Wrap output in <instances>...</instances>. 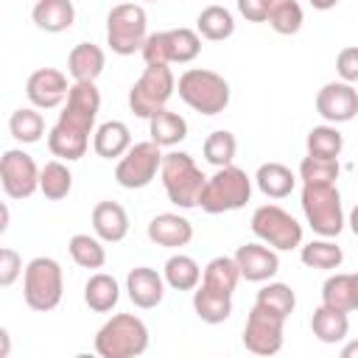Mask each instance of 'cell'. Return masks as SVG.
<instances>
[{
  "label": "cell",
  "instance_id": "6da1fadb",
  "mask_svg": "<svg viewBox=\"0 0 358 358\" xmlns=\"http://www.w3.org/2000/svg\"><path fill=\"white\" fill-rule=\"evenodd\" d=\"M101 112V92L95 81H76L59 112L56 126L48 131V151L64 162H76L90 148V134H95V117Z\"/></svg>",
  "mask_w": 358,
  "mask_h": 358
},
{
  "label": "cell",
  "instance_id": "7a4b0ae2",
  "mask_svg": "<svg viewBox=\"0 0 358 358\" xmlns=\"http://www.w3.org/2000/svg\"><path fill=\"white\" fill-rule=\"evenodd\" d=\"M159 179H162V187H165V196L171 204H176L179 210L199 207L207 176L201 173V168L196 165V159L187 151H168L162 157Z\"/></svg>",
  "mask_w": 358,
  "mask_h": 358
},
{
  "label": "cell",
  "instance_id": "3957f363",
  "mask_svg": "<svg viewBox=\"0 0 358 358\" xmlns=\"http://www.w3.org/2000/svg\"><path fill=\"white\" fill-rule=\"evenodd\" d=\"M179 98L199 115H221L229 106V81L215 70L187 67L176 81Z\"/></svg>",
  "mask_w": 358,
  "mask_h": 358
},
{
  "label": "cell",
  "instance_id": "277c9868",
  "mask_svg": "<svg viewBox=\"0 0 358 358\" xmlns=\"http://www.w3.org/2000/svg\"><path fill=\"white\" fill-rule=\"evenodd\" d=\"M148 350V327L134 313H115L95 333V352L101 358H137Z\"/></svg>",
  "mask_w": 358,
  "mask_h": 358
},
{
  "label": "cell",
  "instance_id": "5b68a950",
  "mask_svg": "<svg viewBox=\"0 0 358 358\" xmlns=\"http://www.w3.org/2000/svg\"><path fill=\"white\" fill-rule=\"evenodd\" d=\"M249 199H252V179L246 176V171L238 165H224L215 168L213 176H207L199 207L210 215H218L246 207Z\"/></svg>",
  "mask_w": 358,
  "mask_h": 358
},
{
  "label": "cell",
  "instance_id": "8992f818",
  "mask_svg": "<svg viewBox=\"0 0 358 358\" xmlns=\"http://www.w3.org/2000/svg\"><path fill=\"white\" fill-rule=\"evenodd\" d=\"M64 296V271L53 257H34L22 271V299L31 310L48 313Z\"/></svg>",
  "mask_w": 358,
  "mask_h": 358
},
{
  "label": "cell",
  "instance_id": "52a82bcc",
  "mask_svg": "<svg viewBox=\"0 0 358 358\" xmlns=\"http://www.w3.org/2000/svg\"><path fill=\"white\" fill-rule=\"evenodd\" d=\"M148 39V14L140 3H117L106 14V45L117 56H134Z\"/></svg>",
  "mask_w": 358,
  "mask_h": 358
},
{
  "label": "cell",
  "instance_id": "ba28073f",
  "mask_svg": "<svg viewBox=\"0 0 358 358\" xmlns=\"http://www.w3.org/2000/svg\"><path fill=\"white\" fill-rule=\"evenodd\" d=\"M299 204L308 227L319 238H336L344 229V207L336 185H302Z\"/></svg>",
  "mask_w": 358,
  "mask_h": 358
},
{
  "label": "cell",
  "instance_id": "9c48e42d",
  "mask_svg": "<svg viewBox=\"0 0 358 358\" xmlns=\"http://www.w3.org/2000/svg\"><path fill=\"white\" fill-rule=\"evenodd\" d=\"M173 92H176V76L171 64H145L143 76L129 90V109L137 117L148 120L154 112L168 106Z\"/></svg>",
  "mask_w": 358,
  "mask_h": 358
},
{
  "label": "cell",
  "instance_id": "30bf717a",
  "mask_svg": "<svg viewBox=\"0 0 358 358\" xmlns=\"http://www.w3.org/2000/svg\"><path fill=\"white\" fill-rule=\"evenodd\" d=\"M201 53V34L193 28H171L148 34L140 56L145 64H187Z\"/></svg>",
  "mask_w": 358,
  "mask_h": 358
},
{
  "label": "cell",
  "instance_id": "8fae6325",
  "mask_svg": "<svg viewBox=\"0 0 358 358\" xmlns=\"http://www.w3.org/2000/svg\"><path fill=\"white\" fill-rule=\"evenodd\" d=\"M252 232L257 241L268 243L277 252L302 246V224L280 204H260L252 213Z\"/></svg>",
  "mask_w": 358,
  "mask_h": 358
},
{
  "label": "cell",
  "instance_id": "7c38bea8",
  "mask_svg": "<svg viewBox=\"0 0 358 358\" xmlns=\"http://www.w3.org/2000/svg\"><path fill=\"white\" fill-rule=\"evenodd\" d=\"M162 145H157L154 140H143V143H134L115 165V182L126 190H143L148 187L159 168H162Z\"/></svg>",
  "mask_w": 358,
  "mask_h": 358
},
{
  "label": "cell",
  "instance_id": "4fadbf2b",
  "mask_svg": "<svg viewBox=\"0 0 358 358\" xmlns=\"http://www.w3.org/2000/svg\"><path fill=\"white\" fill-rule=\"evenodd\" d=\"M282 327L285 316L255 302L243 324V347L255 355H274L282 350Z\"/></svg>",
  "mask_w": 358,
  "mask_h": 358
},
{
  "label": "cell",
  "instance_id": "5bb4252c",
  "mask_svg": "<svg viewBox=\"0 0 358 358\" xmlns=\"http://www.w3.org/2000/svg\"><path fill=\"white\" fill-rule=\"evenodd\" d=\"M39 173H42V168L22 148L3 151V159H0V185H3V190H6L8 199H31L39 190Z\"/></svg>",
  "mask_w": 358,
  "mask_h": 358
},
{
  "label": "cell",
  "instance_id": "9a60e30c",
  "mask_svg": "<svg viewBox=\"0 0 358 358\" xmlns=\"http://www.w3.org/2000/svg\"><path fill=\"white\" fill-rule=\"evenodd\" d=\"M316 112L327 123H350L358 115V90L350 81H327L316 92Z\"/></svg>",
  "mask_w": 358,
  "mask_h": 358
},
{
  "label": "cell",
  "instance_id": "2e32d148",
  "mask_svg": "<svg viewBox=\"0 0 358 358\" xmlns=\"http://www.w3.org/2000/svg\"><path fill=\"white\" fill-rule=\"evenodd\" d=\"M25 95H28L31 106H36V109H56L70 95L67 76L62 70H56V67H39V70H34L28 76Z\"/></svg>",
  "mask_w": 358,
  "mask_h": 358
},
{
  "label": "cell",
  "instance_id": "e0dca14e",
  "mask_svg": "<svg viewBox=\"0 0 358 358\" xmlns=\"http://www.w3.org/2000/svg\"><path fill=\"white\" fill-rule=\"evenodd\" d=\"M238 268H241V277L249 280V282H266L271 280L277 271H280V255L277 249H271L268 243H243L238 246V252L232 255Z\"/></svg>",
  "mask_w": 358,
  "mask_h": 358
},
{
  "label": "cell",
  "instance_id": "ac0fdd59",
  "mask_svg": "<svg viewBox=\"0 0 358 358\" xmlns=\"http://www.w3.org/2000/svg\"><path fill=\"white\" fill-rule=\"evenodd\" d=\"M165 285H168L165 277L151 266H137L126 277V294H129L131 305L140 310L157 308L165 299Z\"/></svg>",
  "mask_w": 358,
  "mask_h": 358
},
{
  "label": "cell",
  "instance_id": "d6986e66",
  "mask_svg": "<svg viewBox=\"0 0 358 358\" xmlns=\"http://www.w3.org/2000/svg\"><path fill=\"white\" fill-rule=\"evenodd\" d=\"M148 241L165 249H182L193 241V224L179 213H159L148 221Z\"/></svg>",
  "mask_w": 358,
  "mask_h": 358
},
{
  "label": "cell",
  "instance_id": "ffe728a7",
  "mask_svg": "<svg viewBox=\"0 0 358 358\" xmlns=\"http://www.w3.org/2000/svg\"><path fill=\"white\" fill-rule=\"evenodd\" d=\"M92 232L103 243H120L129 235V213L117 201H98L92 207Z\"/></svg>",
  "mask_w": 358,
  "mask_h": 358
},
{
  "label": "cell",
  "instance_id": "44dd1931",
  "mask_svg": "<svg viewBox=\"0 0 358 358\" xmlns=\"http://www.w3.org/2000/svg\"><path fill=\"white\" fill-rule=\"evenodd\" d=\"M193 310H196V316H199L201 322H207V324H221V322H227V319L232 316V294L199 282V285L193 288Z\"/></svg>",
  "mask_w": 358,
  "mask_h": 358
},
{
  "label": "cell",
  "instance_id": "7402d4cb",
  "mask_svg": "<svg viewBox=\"0 0 358 358\" xmlns=\"http://www.w3.org/2000/svg\"><path fill=\"white\" fill-rule=\"evenodd\" d=\"M31 20L45 34H62L76 22L73 0H36L31 8Z\"/></svg>",
  "mask_w": 358,
  "mask_h": 358
},
{
  "label": "cell",
  "instance_id": "603a6c76",
  "mask_svg": "<svg viewBox=\"0 0 358 358\" xmlns=\"http://www.w3.org/2000/svg\"><path fill=\"white\" fill-rule=\"evenodd\" d=\"M106 67V53L95 42H78L67 56V73L73 81H98Z\"/></svg>",
  "mask_w": 358,
  "mask_h": 358
},
{
  "label": "cell",
  "instance_id": "cb8c5ba5",
  "mask_svg": "<svg viewBox=\"0 0 358 358\" xmlns=\"http://www.w3.org/2000/svg\"><path fill=\"white\" fill-rule=\"evenodd\" d=\"M131 145V131L123 120H106L92 134V148L103 159H120Z\"/></svg>",
  "mask_w": 358,
  "mask_h": 358
},
{
  "label": "cell",
  "instance_id": "d4e9b609",
  "mask_svg": "<svg viewBox=\"0 0 358 358\" xmlns=\"http://www.w3.org/2000/svg\"><path fill=\"white\" fill-rule=\"evenodd\" d=\"M310 330L313 336L322 341V344H338L347 338L350 333V319H347V310H338V308H330V305H319L310 316Z\"/></svg>",
  "mask_w": 358,
  "mask_h": 358
},
{
  "label": "cell",
  "instance_id": "484cf974",
  "mask_svg": "<svg viewBox=\"0 0 358 358\" xmlns=\"http://www.w3.org/2000/svg\"><path fill=\"white\" fill-rule=\"evenodd\" d=\"M148 134H151V140L157 145L173 148L187 137V120L179 112H171L165 106V109H159V112H154L148 117Z\"/></svg>",
  "mask_w": 358,
  "mask_h": 358
},
{
  "label": "cell",
  "instance_id": "4316f807",
  "mask_svg": "<svg viewBox=\"0 0 358 358\" xmlns=\"http://www.w3.org/2000/svg\"><path fill=\"white\" fill-rule=\"evenodd\" d=\"M255 182H257L260 193L268 196V199H285L296 187L294 171L288 165H282V162H263L257 168V173H255Z\"/></svg>",
  "mask_w": 358,
  "mask_h": 358
},
{
  "label": "cell",
  "instance_id": "83f0119b",
  "mask_svg": "<svg viewBox=\"0 0 358 358\" xmlns=\"http://www.w3.org/2000/svg\"><path fill=\"white\" fill-rule=\"evenodd\" d=\"M120 299V285L112 274L106 271H95L87 282H84V302L90 310L95 313H109Z\"/></svg>",
  "mask_w": 358,
  "mask_h": 358
},
{
  "label": "cell",
  "instance_id": "f1b7e54d",
  "mask_svg": "<svg viewBox=\"0 0 358 358\" xmlns=\"http://www.w3.org/2000/svg\"><path fill=\"white\" fill-rule=\"evenodd\" d=\"M299 260L308 268H319V271H333L344 263V252L333 238H319L310 243L299 246Z\"/></svg>",
  "mask_w": 358,
  "mask_h": 358
},
{
  "label": "cell",
  "instance_id": "f546056e",
  "mask_svg": "<svg viewBox=\"0 0 358 358\" xmlns=\"http://www.w3.org/2000/svg\"><path fill=\"white\" fill-rule=\"evenodd\" d=\"M162 277L165 282L173 288V291H193L199 282H201V266L190 257V255H171L165 260V268H162Z\"/></svg>",
  "mask_w": 358,
  "mask_h": 358
},
{
  "label": "cell",
  "instance_id": "4dcf8cb0",
  "mask_svg": "<svg viewBox=\"0 0 358 358\" xmlns=\"http://www.w3.org/2000/svg\"><path fill=\"white\" fill-rule=\"evenodd\" d=\"M196 31L201 34V39H210V42L229 39L235 34V17L224 6H207L196 17Z\"/></svg>",
  "mask_w": 358,
  "mask_h": 358
},
{
  "label": "cell",
  "instance_id": "1f68e13d",
  "mask_svg": "<svg viewBox=\"0 0 358 358\" xmlns=\"http://www.w3.org/2000/svg\"><path fill=\"white\" fill-rule=\"evenodd\" d=\"M73 190V173L67 168L64 159H50L42 165V173H39V193L50 201H62L67 199Z\"/></svg>",
  "mask_w": 358,
  "mask_h": 358
},
{
  "label": "cell",
  "instance_id": "d6a6232c",
  "mask_svg": "<svg viewBox=\"0 0 358 358\" xmlns=\"http://www.w3.org/2000/svg\"><path fill=\"white\" fill-rule=\"evenodd\" d=\"M8 131L17 143L22 145H31V143H39L42 134H45V117L36 106H22L17 112H11L8 117Z\"/></svg>",
  "mask_w": 358,
  "mask_h": 358
},
{
  "label": "cell",
  "instance_id": "836d02e7",
  "mask_svg": "<svg viewBox=\"0 0 358 358\" xmlns=\"http://www.w3.org/2000/svg\"><path fill=\"white\" fill-rule=\"evenodd\" d=\"M305 148L310 157H322V159H338L341 148H344V134L336 129V123H322L313 126L308 131Z\"/></svg>",
  "mask_w": 358,
  "mask_h": 358
},
{
  "label": "cell",
  "instance_id": "e575fe53",
  "mask_svg": "<svg viewBox=\"0 0 358 358\" xmlns=\"http://www.w3.org/2000/svg\"><path fill=\"white\" fill-rule=\"evenodd\" d=\"M67 249H70L73 263L81 268H103V263H106V249H103V241L98 235L78 232L70 238Z\"/></svg>",
  "mask_w": 358,
  "mask_h": 358
},
{
  "label": "cell",
  "instance_id": "d590c367",
  "mask_svg": "<svg viewBox=\"0 0 358 358\" xmlns=\"http://www.w3.org/2000/svg\"><path fill=\"white\" fill-rule=\"evenodd\" d=\"M241 280V268L235 263V257H227V255H218L213 257L207 266H204V274H201V282L204 285H213V288H221V291H235Z\"/></svg>",
  "mask_w": 358,
  "mask_h": 358
},
{
  "label": "cell",
  "instance_id": "8d00e7d4",
  "mask_svg": "<svg viewBox=\"0 0 358 358\" xmlns=\"http://www.w3.org/2000/svg\"><path fill=\"white\" fill-rule=\"evenodd\" d=\"M201 151H204V159H207L210 165L224 168V165H232V159H235V154H238V140H235L232 131L218 129V131L207 134Z\"/></svg>",
  "mask_w": 358,
  "mask_h": 358
},
{
  "label": "cell",
  "instance_id": "74e56055",
  "mask_svg": "<svg viewBox=\"0 0 358 358\" xmlns=\"http://www.w3.org/2000/svg\"><path fill=\"white\" fill-rule=\"evenodd\" d=\"M266 22L271 25V31H277L282 36H291V34H296L302 28L305 14H302V6L296 0H277L271 6V11H268Z\"/></svg>",
  "mask_w": 358,
  "mask_h": 358
},
{
  "label": "cell",
  "instance_id": "f35d334b",
  "mask_svg": "<svg viewBox=\"0 0 358 358\" xmlns=\"http://www.w3.org/2000/svg\"><path fill=\"white\" fill-rule=\"evenodd\" d=\"M341 173L338 159H322V157H302L299 162V179L302 185H336Z\"/></svg>",
  "mask_w": 358,
  "mask_h": 358
},
{
  "label": "cell",
  "instance_id": "ab89813d",
  "mask_svg": "<svg viewBox=\"0 0 358 358\" xmlns=\"http://www.w3.org/2000/svg\"><path fill=\"white\" fill-rule=\"evenodd\" d=\"M322 302L350 313L352 310V274H344V271L330 274L322 285Z\"/></svg>",
  "mask_w": 358,
  "mask_h": 358
},
{
  "label": "cell",
  "instance_id": "60d3db41",
  "mask_svg": "<svg viewBox=\"0 0 358 358\" xmlns=\"http://www.w3.org/2000/svg\"><path fill=\"white\" fill-rule=\"evenodd\" d=\"M255 302H260V305H266V308H271V310H277L280 316H291L294 313V308H296V294H294V288L291 285H285V282H271V280H266V285L257 291V299Z\"/></svg>",
  "mask_w": 358,
  "mask_h": 358
},
{
  "label": "cell",
  "instance_id": "b9f144b4",
  "mask_svg": "<svg viewBox=\"0 0 358 358\" xmlns=\"http://www.w3.org/2000/svg\"><path fill=\"white\" fill-rule=\"evenodd\" d=\"M22 271H25V268H22V257L17 255V249L3 246V249H0V285H3V288L14 285Z\"/></svg>",
  "mask_w": 358,
  "mask_h": 358
},
{
  "label": "cell",
  "instance_id": "7bdbcfd3",
  "mask_svg": "<svg viewBox=\"0 0 358 358\" xmlns=\"http://www.w3.org/2000/svg\"><path fill=\"white\" fill-rule=\"evenodd\" d=\"M336 73L341 81L355 84L358 81V45H347L336 56Z\"/></svg>",
  "mask_w": 358,
  "mask_h": 358
},
{
  "label": "cell",
  "instance_id": "ee69618b",
  "mask_svg": "<svg viewBox=\"0 0 358 358\" xmlns=\"http://www.w3.org/2000/svg\"><path fill=\"white\" fill-rule=\"evenodd\" d=\"M271 6H274V0H238V11L249 22H266Z\"/></svg>",
  "mask_w": 358,
  "mask_h": 358
},
{
  "label": "cell",
  "instance_id": "f6af8a7d",
  "mask_svg": "<svg viewBox=\"0 0 358 358\" xmlns=\"http://www.w3.org/2000/svg\"><path fill=\"white\" fill-rule=\"evenodd\" d=\"M341 358H358V338H352L341 347Z\"/></svg>",
  "mask_w": 358,
  "mask_h": 358
},
{
  "label": "cell",
  "instance_id": "bcb514c9",
  "mask_svg": "<svg viewBox=\"0 0 358 358\" xmlns=\"http://www.w3.org/2000/svg\"><path fill=\"white\" fill-rule=\"evenodd\" d=\"M316 11H330V8H336L338 6V0H308Z\"/></svg>",
  "mask_w": 358,
  "mask_h": 358
},
{
  "label": "cell",
  "instance_id": "7dc6e473",
  "mask_svg": "<svg viewBox=\"0 0 358 358\" xmlns=\"http://www.w3.org/2000/svg\"><path fill=\"white\" fill-rule=\"evenodd\" d=\"M347 224H350V229H352V235L358 238V204L350 210V218H347Z\"/></svg>",
  "mask_w": 358,
  "mask_h": 358
},
{
  "label": "cell",
  "instance_id": "c3c4849f",
  "mask_svg": "<svg viewBox=\"0 0 358 358\" xmlns=\"http://www.w3.org/2000/svg\"><path fill=\"white\" fill-rule=\"evenodd\" d=\"M352 310H358V271L352 274Z\"/></svg>",
  "mask_w": 358,
  "mask_h": 358
},
{
  "label": "cell",
  "instance_id": "681fc988",
  "mask_svg": "<svg viewBox=\"0 0 358 358\" xmlns=\"http://www.w3.org/2000/svg\"><path fill=\"white\" fill-rule=\"evenodd\" d=\"M0 338H3V350H0V358L8 355V330H0Z\"/></svg>",
  "mask_w": 358,
  "mask_h": 358
},
{
  "label": "cell",
  "instance_id": "f907efd6",
  "mask_svg": "<svg viewBox=\"0 0 358 358\" xmlns=\"http://www.w3.org/2000/svg\"><path fill=\"white\" fill-rule=\"evenodd\" d=\"M8 229V204H3V224H0V232Z\"/></svg>",
  "mask_w": 358,
  "mask_h": 358
},
{
  "label": "cell",
  "instance_id": "816d5d0a",
  "mask_svg": "<svg viewBox=\"0 0 358 358\" xmlns=\"http://www.w3.org/2000/svg\"><path fill=\"white\" fill-rule=\"evenodd\" d=\"M145 3H159V0H145Z\"/></svg>",
  "mask_w": 358,
  "mask_h": 358
},
{
  "label": "cell",
  "instance_id": "f5cc1de1",
  "mask_svg": "<svg viewBox=\"0 0 358 358\" xmlns=\"http://www.w3.org/2000/svg\"><path fill=\"white\" fill-rule=\"evenodd\" d=\"M274 3H277V0H274Z\"/></svg>",
  "mask_w": 358,
  "mask_h": 358
}]
</instances>
